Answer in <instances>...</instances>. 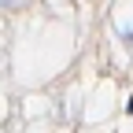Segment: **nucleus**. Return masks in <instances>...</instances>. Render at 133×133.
<instances>
[{"mask_svg": "<svg viewBox=\"0 0 133 133\" xmlns=\"http://www.w3.org/2000/svg\"><path fill=\"white\" fill-rule=\"evenodd\" d=\"M22 0H0V8H19Z\"/></svg>", "mask_w": 133, "mask_h": 133, "instance_id": "1", "label": "nucleus"}, {"mask_svg": "<svg viewBox=\"0 0 133 133\" xmlns=\"http://www.w3.org/2000/svg\"><path fill=\"white\" fill-rule=\"evenodd\" d=\"M126 37H129V44H133V30H129V33H126Z\"/></svg>", "mask_w": 133, "mask_h": 133, "instance_id": "2", "label": "nucleus"}]
</instances>
